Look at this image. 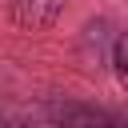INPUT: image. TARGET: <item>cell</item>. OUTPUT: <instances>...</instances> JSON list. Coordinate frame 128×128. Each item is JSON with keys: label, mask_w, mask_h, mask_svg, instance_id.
I'll return each mask as SVG.
<instances>
[{"label": "cell", "mask_w": 128, "mask_h": 128, "mask_svg": "<svg viewBox=\"0 0 128 128\" xmlns=\"http://www.w3.org/2000/svg\"><path fill=\"white\" fill-rule=\"evenodd\" d=\"M64 0H12V20L20 28H48L56 16H60Z\"/></svg>", "instance_id": "6da1fadb"}, {"label": "cell", "mask_w": 128, "mask_h": 128, "mask_svg": "<svg viewBox=\"0 0 128 128\" xmlns=\"http://www.w3.org/2000/svg\"><path fill=\"white\" fill-rule=\"evenodd\" d=\"M112 64H116V76H120V84L128 88V32L116 40V52H112Z\"/></svg>", "instance_id": "7a4b0ae2"}]
</instances>
